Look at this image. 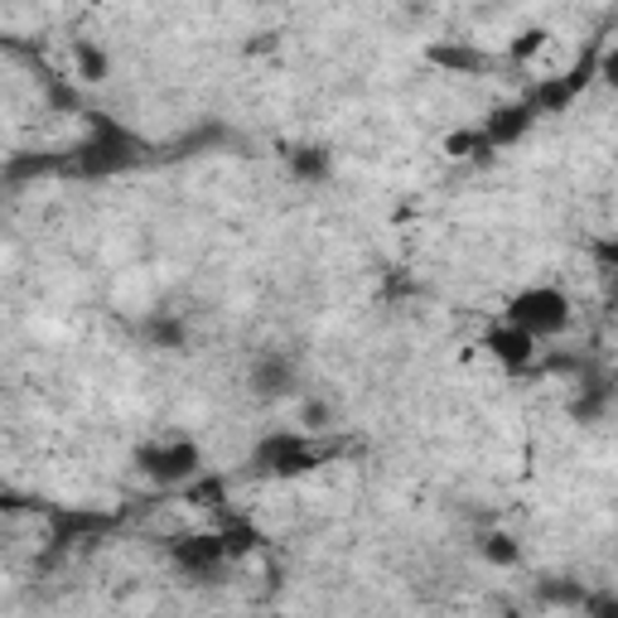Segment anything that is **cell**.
Here are the masks:
<instances>
[{
  "label": "cell",
  "instance_id": "cell-3",
  "mask_svg": "<svg viewBox=\"0 0 618 618\" xmlns=\"http://www.w3.org/2000/svg\"><path fill=\"white\" fill-rule=\"evenodd\" d=\"M141 469L150 478H160V484H174V478H188L198 469V449L194 445H155V449H145L141 454Z\"/></svg>",
  "mask_w": 618,
  "mask_h": 618
},
{
  "label": "cell",
  "instance_id": "cell-2",
  "mask_svg": "<svg viewBox=\"0 0 618 618\" xmlns=\"http://www.w3.org/2000/svg\"><path fill=\"white\" fill-rule=\"evenodd\" d=\"M536 344H541V338L527 334L522 324H512V319H502L498 329L484 334L488 358L502 362V368H532V362H536Z\"/></svg>",
  "mask_w": 618,
  "mask_h": 618
},
{
  "label": "cell",
  "instance_id": "cell-4",
  "mask_svg": "<svg viewBox=\"0 0 618 618\" xmlns=\"http://www.w3.org/2000/svg\"><path fill=\"white\" fill-rule=\"evenodd\" d=\"M484 556L494 561V565H517V541L508 532H494V536H484Z\"/></svg>",
  "mask_w": 618,
  "mask_h": 618
},
{
  "label": "cell",
  "instance_id": "cell-5",
  "mask_svg": "<svg viewBox=\"0 0 618 618\" xmlns=\"http://www.w3.org/2000/svg\"><path fill=\"white\" fill-rule=\"evenodd\" d=\"M604 83H614V87H618V54L604 58Z\"/></svg>",
  "mask_w": 618,
  "mask_h": 618
},
{
  "label": "cell",
  "instance_id": "cell-1",
  "mask_svg": "<svg viewBox=\"0 0 618 618\" xmlns=\"http://www.w3.org/2000/svg\"><path fill=\"white\" fill-rule=\"evenodd\" d=\"M508 319L522 324V329L536 334V338H556V334L571 329L575 310H571V300H565V290L532 285V290H517V295L508 300Z\"/></svg>",
  "mask_w": 618,
  "mask_h": 618
}]
</instances>
